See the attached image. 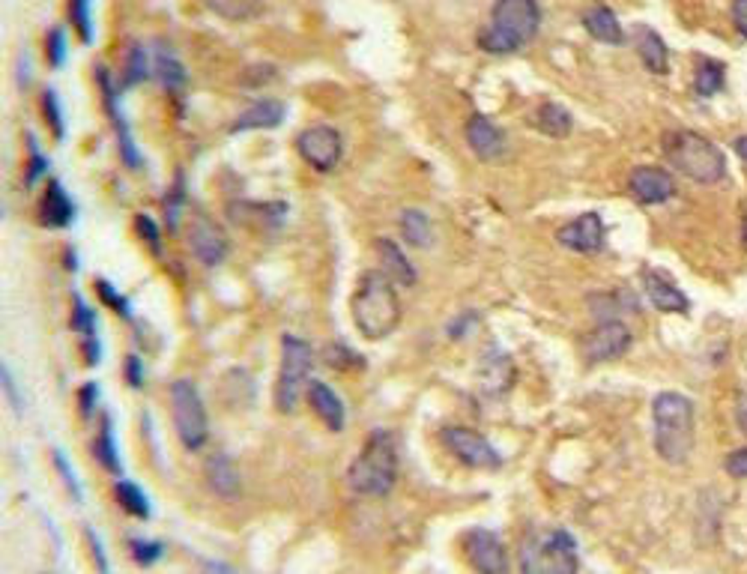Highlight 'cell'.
Wrapping results in <instances>:
<instances>
[{"mask_svg":"<svg viewBox=\"0 0 747 574\" xmlns=\"http://www.w3.org/2000/svg\"><path fill=\"white\" fill-rule=\"evenodd\" d=\"M395 282L383 270H371L359 279L350 296V318L356 329L371 341L386 338L401 323V300Z\"/></svg>","mask_w":747,"mask_h":574,"instance_id":"cell-1","label":"cell"},{"mask_svg":"<svg viewBox=\"0 0 747 574\" xmlns=\"http://www.w3.org/2000/svg\"><path fill=\"white\" fill-rule=\"evenodd\" d=\"M694 401L682 392H658L652 398V443L660 461L685 464L694 452Z\"/></svg>","mask_w":747,"mask_h":574,"instance_id":"cell-2","label":"cell"},{"mask_svg":"<svg viewBox=\"0 0 747 574\" xmlns=\"http://www.w3.org/2000/svg\"><path fill=\"white\" fill-rule=\"evenodd\" d=\"M541 27L539 0H496L491 22L478 33V48L487 54H512L526 48Z\"/></svg>","mask_w":747,"mask_h":574,"instance_id":"cell-3","label":"cell"},{"mask_svg":"<svg viewBox=\"0 0 747 574\" xmlns=\"http://www.w3.org/2000/svg\"><path fill=\"white\" fill-rule=\"evenodd\" d=\"M667 162L678 174L694 180L700 186H715L726 177V156L715 141H708L700 132L673 129L660 138Z\"/></svg>","mask_w":747,"mask_h":574,"instance_id":"cell-4","label":"cell"},{"mask_svg":"<svg viewBox=\"0 0 747 574\" xmlns=\"http://www.w3.org/2000/svg\"><path fill=\"white\" fill-rule=\"evenodd\" d=\"M398 478V446L389 430H374L362 443V452L353 458L347 470V485L359 496H386Z\"/></svg>","mask_w":747,"mask_h":574,"instance_id":"cell-5","label":"cell"},{"mask_svg":"<svg viewBox=\"0 0 747 574\" xmlns=\"http://www.w3.org/2000/svg\"><path fill=\"white\" fill-rule=\"evenodd\" d=\"M521 574H580L577 542L568 530H535L521 548Z\"/></svg>","mask_w":747,"mask_h":574,"instance_id":"cell-6","label":"cell"},{"mask_svg":"<svg viewBox=\"0 0 747 574\" xmlns=\"http://www.w3.org/2000/svg\"><path fill=\"white\" fill-rule=\"evenodd\" d=\"M314 366V350L309 341L284 335L281 338V366L275 380V407L279 413H293L302 401V392H309V375Z\"/></svg>","mask_w":747,"mask_h":574,"instance_id":"cell-7","label":"cell"},{"mask_svg":"<svg viewBox=\"0 0 747 574\" xmlns=\"http://www.w3.org/2000/svg\"><path fill=\"white\" fill-rule=\"evenodd\" d=\"M171 416H174L180 443H183L189 452H200V449L207 446L209 422H207L204 401H200L191 380L171 383Z\"/></svg>","mask_w":747,"mask_h":574,"instance_id":"cell-8","label":"cell"},{"mask_svg":"<svg viewBox=\"0 0 747 574\" xmlns=\"http://www.w3.org/2000/svg\"><path fill=\"white\" fill-rule=\"evenodd\" d=\"M439 440H443V446L457 458V461L473 467V470H500L503 467V455L496 452V446L487 443V440L473 428L448 425L439 430Z\"/></svg>","mask_w":747,"mask_h":574,"instance_id":"cell-9","label":"cell"},{"mask_svg":"<svg viewBox=\"0 0 747 574\" xmlns=\"http://www.w3.org/2000/svg\"><path fill=\"white\" fill-rule=\"evenodd\" d=\"M296 153H300L302 162H309L314 171L329 174V171L338 168L341 153H344L341 132L327 126V123H318V126L302 129L300 138H296Z\"/></svg>","mask_w":747,"mask_h":574,"instance_id":"cell-10","label":"cell"},{"mask_svg":"<svg viewBox=\"0 0 747 574\" xmlns=\"http://www.w3.org/2000/svg\"><path fill=\"white\" fill-rule=\"evenodd\" d=\"M464 557L478 574H505L509 571V553L505 544L496 532L484 530V526H473L464 532Z\"/></svg>","mask_w":747,"mask_h":574,"instance_id":"cell-11","label":"cell"},{"mask_svg":"<svg viewBox=\"0 0 747 574\" xmlns=\"http://www.w3.org/2000/svg\"><path fill=\"white\" fill-rule=\"evenodd\" d=\"M631 347V329L622 320H601L595 329L583 335V359L589 366H601V362H613L625 356Z\"/></svg>","mask_w":747,"mask_h":574,"instance_id":"cell-12","label":"cell"},{"mask_svg":"<svg viewBox=\"0 0 747 574\" xmlns=\"http://www.w3.org/2000/svg\"><path fill=\"white\" fill-rule=\"evenodd\" d=\"M186 239H189L191 255H195L204 266H218V264L225 261L227 236H225L222 227H218L207 213H195V216L189 218Z\"/></svg>","mask_w":747,"mask_h":574,"instance_id":"cell-13","label":"cell"},{"mask_svg":"<svg viewBox=\"0 0 747 574\" xmlns=\"http://www.w3.org/2000/svg\"><path fill=\"white\" fill-rule=\"evenodd\" d=\"M559 245H565L568 252L577 255H598L607 245V227L604 218L598 213H583L577 218H571L568 225H562L557 231Z\"/></svg>","mask_w":747,"mask_h":574,"instance_id":"cell-14","label":"cell"},{"mask_svg":"<svg viewBox=\"0 0 747 574\" xmlns=\"http://www.w3.org/2000/svg\"><path fill=\"white\" fill-rule=\"evenodd\" d=\"M628 191H631V198H634L637 204L658 207V204H667V200L676 195V180L664 168L640 165V168L631 171Z\"/></svg>","mask_w":747,"mask_h":574,"instance_id":"cell-15","label":"cell"},{"mask_svg":"<svg viewBox=\"0 0 747 574\" xmlns=\"http://www.w3.org/2000/svg\"><path fill=\"white\" fill-rule=\"evenodd\" d=\"M466 144L482 162L500 159L503 153L509 150L505 132L496 126L491 117H484V114H473V117L466 120Z\"/></svg>","mask_w":747,"mask_h":574,"instance_id":"cell-16","label":"cell"},{"mask_svg":"<svg viewBox=\"0 0 747 574\" xmlns=\"http://www.w3.org/2000/svg\"><path fill=\"white\" fill-rule=\"evenodd\" d=\"M99 84H102V96H105V111L111 114V123H114V132H117V141H120V153H123V159H126V165L135 168L141 159H138L135 141H132L129 120L123 117V111H120V93H117V84H114L111 72H108V69H102V66H99Z\"/></svg>","mask_w":747,"mask_h":574,"instance_id":"cell-17","label":"cell"},{"mask_svg":"<svg viewBox=\"0 0 747 574\" xmlns=\"http://www.w3.org/2000/svg\"><path fill=\"white\" fill-rule=\"evenodd\" d=\"M643 291L649 296V302L664 314H687L691 311V300L685 296V291L678 284H673L667 275H660L655 270H643Z\"/></svg>","mask_w":747,"mask_h":574,"instance_id":"cell-18","label":"cell"},{"mask_svg":"<svg viewBox=\"0 0 747 574\" xmlns=\"http://www.w3.org/2000/svg\"><path fill=\"white\" fill-rule=\"evenodd\" d=\"M305 395H309V404L314 407L318 419L332 430V434L344 430V422H347V407H344V401L338 398V392H335L329 383L311 380Z\"/></svg>","mask_w":747,"mask_h":574,"instance_id":"cell-19","label":"cell"},{"mask_svg":"<svg viewBox=\"0 0 747 574\" xmlns=\"http://www.w3.org/2000/svg\"><path fill=\"white\" fill-rule=\"evenodd\" d=\"M75 218V204L57 180H48V186L40 198V222L45 227H66Z\"/></svg>","mask_w":747,"mask_h":574,"instance_id":"cell-20","label":"cell"},{"mask_svg":"<svg viewBox=\"0 0 747 574\" xmlns=\"http://www.w3.org/2000/svg\"><path fill=\"white\" fill-rule=\"evenodd\" d=\"M284 102L279 99H257L248 105L245 111H239L236 114V120H234V132H252V129H275V126H281V120H284Z\"/></svg>","mask_w":747,"mask_h":574,"instance_id":"cell-21","label":"cell"},{"mask_svg":"<svg viewBox=\"0 0 747 574\" xmlns=\"http://www.w3.org/2000/svg\"><path fill=\"white\" fill-rule=\"evenodd\" d=\"M634 48L640 54V60L649 72L655 75H667L669 72V51L667 42L660 40V33H655L649 24H637L634 27Z\"/></svg>","mask_w":747,"mask_h":574,"instance_id":"cell-22","label":"cell"},{"mask_svg":"<svg viewBox=\"0 0 747 574\" xmlns=\"http://www.w3.org/2000/svg\"><path fill=\"white\" fill-rule=\"evenodd\" d=\"M377 257L383 264V273H386L395 284H401V287H413L416 284L413 264H410V257L401 252V245L395 243V239L380 236L377 239Z\"/></svg>","mask_w":747,"mask_h":574,"instance_id":"cell-23","label":"cell"},{"mask_svg":"<svg viewBox=\"0 0 747 574\" xmlns=\"http://www.w3.org/2000/svg\"><path fill=\"white\" fill-rule=\"evenodd\" d=\"M207 482L213 487V494H218L222 500H236L239 496V473L236 464L231 461V455L216 452L207 461Z\"/></svg>","mask_w":747,"mask_h":574,"instance_id":"cell-24","label":"cell"},{"mask_svg":"<svg viewBox=\"0 0 747 574\" xmlns=\"http://www.w3.org/2000/svg\"><path fill=\"white\" fill-rule=\"evenodd\" d=\"M72 327H75V332L81 335V347H84V359H88V366H99L102 344H99V335H96V314L81 302L78 293L72 296Z\"/></svg>","mask_w":747,"mask_h":574,"instance_id":"cell-25","label":"cell"},{"mask_svg":"<svg viewBox=\"0 0 747 574\" xmlns=\"http://www.w3.org/2000/svg\"><path fill=\"white\" fill-rule=\"evenodd\" d=\"M583 27H586V33L592 36V40H598V42H607V45H622V42H625V31H622L616 13H613V9H607V6L586 9V15H583Z\"/></svg>","mask_w":747,"mask_h":574,"instance_id":"cell-26","label":"cell"},{"mask_svg":"<svg viewBox=\"0 0 747 574\" xmlns=\"http://www.w3.org/2000/svg\"><path fill=\"white\" fill-rule=\"evenodd\" d=\"M152 79L168 90H180L186 84V66L168 45L152 48Z\"/></svg>","mask_w":747,"mask_h":574,"instance_id":"cell-27","label":"cell"},{"mask_svg":"<svg viewBox=\"0 0 747 574\" xmlns=\"http://www.w3.org/2000/svg\"><path fill=\"white\" fill-rule=\"evenodd\" d=\"M532 123H535V129L544 132V135L565 138L574 126V117H571V111L562 108L559 102H541L539 111L532 114Z\"/></svg>","mask_w":747,"mask_h":574,"instance_id":"cell-28","label":"cell"},{"mask_svg":"<svg viewBox=\"0 0 747 574\" xmlns=\"http://www.w3.org/2000/svg\"><path fill=\"white\" fill-rule=\"evenodd\" d=\"M114 496H117L120 509L129 512L132 518H141V521L150 518V500H147V494H143L135 482H129V478H120V482L114 485Z\"/></svg>","mask_w":747,"mask_h":574,"instance_id":"cell-29","label":"cell"},{"mask_svg":"<svg viewBox=\"0 0 747 574\" xmlns=\"http://www.w3.org/2000/svg\"><path fill=\"white\" fill-rule=\"evenodd\" d=\"M93 452H96V461H99L108 473H114V476L123 473L117 443H114V428H111L108 416H102V428H99V437H96V443H93Z\"/></svg>","mask_w":747,"mask_h":574,"instance_id":"cell-30","label":"cell"},{"mask_svg":"<svg viewBox=\"0 0 747 574\" xmlns=\"http://www.w3.org/2000/svg\"><path fill=\"white\" fill-rule=\"evenodd\" d=\"M724 81H726V66L721 60H712V57H706L696 66V79H694V88L700 96H715L724 90Z\"/></svg>","mask_w":747,"mask_h":574,"instance_id":"cell-31","label":"cell"},{"mask_svg":"<svg viewBox=\"0 0 747 574\" xmlns=\"http://www.w3.org/2000/svg\"><path fill=\"white\" fill-rule=\"evenodd\" d=\"M401 234L410 245L428 248L430 245V218L421 209H404L401 213Z\"/></svg>","mask_w":747,"mask_h":574,"instance_id":"cell-32","label":"cell"},{"mask_svg":"<svg viewBox=\"0 0 747 574\" xmlns=\"http://www.w3.org/2000/svg\"><path fill=\"white\" fill-rule=\"evenodd\" d=\"M152 75V57L141 42H132L126 51V75H123V88H135L143 79Z\"/></svg>","mask_w":747,"mask_h":574,"instance_id":"cell-33","label":"cell"},{"mask_svg":"<svg viewBox=\"0 0 747 574\" xmlns=\"http://www.w3.org/2000/svg\"><path fill=\"white\" fill-rule=\"evenodd\" d=\"M207 6L231 22H245V18L261 13L263 0H207Z\"/></svg>","mask_w":747,"mask_h":574,"instance_id":"cell-34","label":"cell"},{"mask_svg":"<svg viewBox=\"0 0 747 574\" xmlns=\"http://www.w3.org/2000/svg\"><path fill=\"white\" fill-rule=\"evenodd\" d=\"M482 389L484 392H503V389H509V383H512V362L509 356H493V359H487L484 362V371H482Z\"/></svg>","mask_w":747,"mask_h":574,"instance_id":"cell-35","label":"cell"},{"mask_svg":"<svg viewBox=\"0 0 747 574\" xmlns=\"http://www.w3.org/2000/svg\"><path fill=\"white\" fill-rule=\"evenodd\" d=\"M51 455H54V467H57V473H60V482L66 487V494L72 496V503H81L84 500V491H81L78 476H75V470H72L69 458H66V452H60V449H54Z\"/></svg>","mask_w":747,"mask_h":574,"instance_id":"cell-36","label":"cell"},{"mask_svg":"<svg viewBox=\"0 0 747 574\" xmlns=\"http://www.w3.org/2000/svg\"><path fill=\"white\" fill-rule=\"evenodd\" d=\"M90 4L93 0H69V18L78 31L81 42H93V15H90Z\"/></svg>","mask_w":747,"mask_h":574,"instance_id":"cell-37","label":"cell"},{"mask_svg":"<svg viewBox=\"0 0 747 574\" xmlns=\"http://www.w3.org/2000/svg\"><path fill=\"white\" fill-rule=\"evenodd\" d=\"M42 117L48 123V129L54 132V138L60 141L63 138V111H60V99H57V93L51 88L42 90Z\"/></svg>","mask_w":747,"mask_h":574,"instance_id":"cell-38","label":"cell"},{"mask_svg":"<svg viewBox=\"0 0 747 574\" xmlns=\"http://www.w3.org/2000/svg\"><path fill=\"white\" fill-rule=\"evenodd\" d=\"M48 63H51L54 69H60L66 63V31L63 27H51V31H48Z\"/></svg>","mask_w":747,"mask_h":574,"instance_id":"cell-39","label":"cell"},{"mask_svg":"<svg viewBox=\"0 0 747 574\" xmlns=\"http://www.w3.org/2000/svg\"><path fill=\"white\" fill-rule=\"evenodd\" d=\"M96 291H99V296H102V302H108L114 311L120 314V318H129L132 314V305H129V300L126 296H120L117 291H114V284L111 282H96Z\"/></svg>","mask_w":747,"mask_h":574,"instance_id":"cell-40","label":"cell"},{"mask_svg":"<svg viewBox=\"0 0 747 574\" xmlns=\"http://www.w3.org/2000/svg\"><path fill=\"white\" fill-rule=\"evenodd\" d=\"M129 551L132 557H135L138 566H152L159 557H161V544L159 542H141V539H132L129 542Z\"/></svg>","mask_w":747,"mask_h":574,"instance_id":"cell-41","label":"cell"},{"mask_svg":"<svg viewBox=\"0 0 747 574\" xmlns=\"http://www.w3.org/2000/svg\"><path fill=\"white\" fill-rule=\"evenodd\" d=\"M135 231L141 234V239L143 243H147L152 252H161V239H159V225L152 222V218L147 216V213H138V218H135Z\"/></svg>","mask_w":747,"mask_h":574,"instance_id":"cell-42","label":"cell"},{"mask_svg":"<svg viewBox=\"0 0 747 574\" xmlns=\"http://www.w3.org/2000/svg\"><path fill=\"white\" fill-rule=\"evenodd\" d=\"M726 473H730L733 478H747V446L744 449H735V452L726 455Z\"/></svg>","mask_w":747,"mask_h":574,"instance_id":"cell-43","label":"cell"},{"mask_svg":"<svg viewBox=\"0 0 747 574\" xmlns=\"http://www.w3.org/2000/svg\"><path fill=\"white\" fill-rule=\"evenodd\" d=\"M78 404H81V416L90 422L93 413H96V407H99V389H96V383H88V386L81 389Z\"/></svg>","mask_w":747,"mask_h":574,"instance_id":"cell-44","label":"cell"},{"mask_svg":"<svg viewBox=\"0 0 747 574\" xmlns=\"http://www.w3.org/2000/svg\"><path fill=\"white\" fill-rule=\"evenodd\" d=\"M338 353V359H329V366L332 368H347V366H362V359L356 356L353 350L347 347H341V344H332V347L327 350V356H335Z\"/></svg>","mask_w":747,"mask_h":574,"instance_id":"cell-45","label":"cell"},{"mask_svg":"<svg viewBox=\"0 0 747 574\" xmlns=\"http://www.w3.org/2000/svg\"><path fill=\"white\" fill-rule=\"evenodd\" d=\"M126 380L132 389H141L143 386V368H141V359L138 356H126Z\"/></svg>","mask_w":747,"mask_h":574,"instance_id":"cell-46","label":"cell"},{"mask_svg":"<svg viewBox=\"0 0 747 574\" xmlns=\"http://www.w3.org/2000/svg\"><path fill=\"white\" fill-rule=\"evenodd\" d=\"M733 22L735 31L747 40V0H733Z\"/></svg>","mask_w":747,"mask_h":574,"instance_id":"cell-47","label":"cell"},{"mask_svg":"<svg viewBox=\"0 0 747 574\" xmlns=\"http://www.w3.org/2000/svg\"><path fill=\"white\" fill-rule=\"evenodd\" d=\"M45 165H48V162H45V159L40 156V153H36V147H33V162H31V171H27V180H24V183L33 186L36 180H40L42 171H45Z\"/></svg>","mask_w":747,"mask_h":574,"instance_id":"cell-48","label":"cell"},{"mask_svg":"<svg viewBox=\"0 0 747 574\" xmlns=\"http://www.w3.org/2000/svg\"><path fill=\"white\" fill-rule=\"evenodd\" d=\"M207 574H234V569L225 562H207Z\"/></svg>","mask_w":747,"mask_h":574,"instance_id":"cell-49","label":"cell"},{"mask_svg":"<svg viewBox=\"0 0 747 574\" xmlns=\"http://www.w3.org/2000/svg\"><path fill=\"white\" fill-rule=\"evenodd\" d=\"M733 147H735V153H739V159H742L744 165H747V135H742L739 141L733 144Z\"/></svg>","mask_w":747,"mask_h":574,"instance_id":"cell-50","label":"cell"},{"mask_svg":"<svg viewBox=\"0 0 747 574\" xmlns=\"http://www.w3.org/2000/svg\"><path fill=\"white\" fill-rule=\"evenodd\" d=\"M744 245H747V222H744Z\"/></svg>","mask_w":747,"mask_h":574,"instance_id":"cell-51","label":"cell"}]
</instances>
